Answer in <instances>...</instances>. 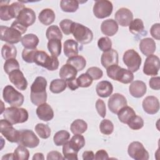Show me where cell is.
Segmentation results:
<instances>
[{
	"instance_id": "cell-28",
	"label": "cell",
	"mask_w": 160,
	"mask_h": 160,
	"mask_svg": "<svg viewBox=\"0 0 160 160\" xmlns=\"http://www.w3.org/2000/svg\"><path fill=\"white\" fill-rule=\"evenodd\" d=\"M77 73L78 71L72 66L66 63L61 68L59 75L61 79L67 81L76 78Z\"/></svg>"
},
{
	"instance_id": "cell-4",
	"label": "cell",
	"mask_w": 160,
	"mask_h": 160,
	"mask_svg": "<svg viewBox=\"0 0 160 160\" xmlns=\"http://www.w3.org/2000/svg\"><path fill=\"white\" fill-rule=\"evenodd\" d=\"M34 62L37 65L46 68L49 71H54L59 68V61L57 57L49 56L46 52L38 50L36 52Z\"/></svg>"
},
{
	"instance_id": "cell-50",
	"label": "cell",
	"mask_w": 160,
	"mask_h": 160,
	"mask_svg": "<svg viewBox=\"0 0 160 160\" xmlns=\"http://www.w3.org/2000/svg\"><path fill=\"white\" fill-rule=\"evenodd\" d=\"M69 141L79 150L82 148L85 145L84 138L80 134H74Z\"/></svg>"
},
{
	"instance_id": "cell-10",
	"label": "cell",
	"mask_w": 160,
	"mask_h": 160,
	"mask_svg": "<svg viewBox=\"0 0 160 160\" xmlns=\"http://www.w3.org/2000/svg\"><path fill=\"white\" fill-rule=\"evenodd\" d=\"M17 143L27 148H34L39 145V139L32 131L22 129L19 131V139Z\"/></svg>"
},
{
	"instance_id": "cell-53",
	"label": "cell",
	"mask_w": 160,
	"mask_h": 160,
	"mask_svg": "<svg viewBox=\"0 0 160 160\" xmlns=\"http://www.w3.org/2000/svg\"><path fill=\"white\" fill-rule=\"evenodd\" d=\"M151 36L156 40L160 39V24L156 23L153 24L150 29Z\"/></svg>"
},
{
	"instance_id": "cell-49",
	"label": "cell",
	"mask_w": 160,
	"mask_h": 160,
	"mask_svg": "<svg viewBox=\"0 0 160 160\" xmlns=\"http://www.w3.org/2000/svg\"><path fill=\"white\" fill-rule=\"evenodd\" d=\"M37 51V49H31L24 48L22 52V58L23 60L28 63H33L34 56Z\"/></svg>"
},
{
	"instance_id": "cell-51",
	"label": "cell",
	"mask_w": 160,
	"mask_h": 160,
	"mask_svg": "<svg viewBox=\"0 0 160 160\" xmlns=\"http://www.w3.org/2000/svg\"><path fill=\"white\" fill-rule=\"evenodd\" d=\"M93 80L99 79L102 77L103 72L98 67H91L88 69L86 72Z\"/></svg>"
},
{
	"instance_id": "cell-36",
	"label": "cell",
	"mask_w": 160,
	"mask_h": 160,
	"mask_svg": "<svg viewBox=\"0 0 160 160\" xmlns=\"http://www.w3.org/2000/svg\"><path fill=\"white\" fill-rule=\"evenodd\" d=\"M60 7L64 12H74L79 8V2L76 0H62Z\"/></svg>"
},
{
	"instance_id": "cell-18",
	"label": "cell",
	"mask_w": 160,
	"mask_h": 160,
	"mask_svg": "<svg viewBox=\"0 0 160 160\" xmlns=\"http://www.w3.org/2000/svg\"><path fill=\"white\" fill-rule=\"evenodd\" d=\"M114 18L116 22L120 26L126 27L128 26L133 20V14L129 9L122 8L116 11Z\"/></svg>"
},
{
	"instance_id": "cell-43",
	"label": "cell",
	"mask_w": 160,
	"mask_h": 160,
	"mask_svg": "<svg viewBox=\"0 0 160 160\" xmlns=\"http://www.w3.org/2000/svg\"><path fill=\"white\" fill-rule=\"evenodd\" d=\"M127 124L131 129L138 130L143 127L144 121L140 116L134 115L129 119Z\"/></svg>"
},
{
	"instance_id": "cell-8",
	"label": "cell",
	"mask_w": 160,
	"mask_h": 160,
	"mask_svg": "<svg viewBox=\"0 0 160 160\" xmlns=\"http://www.w3.org/2000/svg\"><path fill=\"white\" fill-rule=\"evenodd\" d=\"M122 60L128 70L132 72H136L142 62L140 55L134 49H128L123 54Z\"/></svg>"
},
{
	"instance_id": "cell-56",
	"label": "cell",
	"mask_w": 160,
	"mask_h": 160,
	"mask_svg": "<svg viewBox=\"0 0 160 160\" xmlns=\"http://www.w3.org/2000/svg\"><path fill=\"white\" fill-rule=\"evenodd\" d=\"M94 159L96 160H101V159H109V156L108 152L104 150V149H101L99 150L96 152Z\"/></svg>"
},
{
	"instance_id": "cell-41",
	"label": "cell",
	"mask_w": 160,
	"mask_h": 160,
	"mask_svg": "<svg viewBox=\"0 0 160 160\" xmlns=\"http://www.w3.org/2000/svg\"><path fill=\"white\" fill-rule=\"evenodd\" d=\"M46 36L48 40L52 39H59L61 40L62 38V32L59 27L56 25L50 26L46 30Z\"/></svg>"
},
{
	"instance_id": "cell-15",
	"label": "cell",
	"mask_w": 160,
	"mask_h": 160,
	"mask_svg": "<svg viewBox=\"0 0 160 160\" xmlns=\"http://www.w3.org/2000/svg\"><path fill=\"white\" fill-rule=\"evenodd\" d=\"M128 104L126 98L121 94L114 93L108 99V105L109 109L114 114H117L119 111Z\"/></svg>"
},
{
	"instance_id": "cell-23",
	"label": "cell",
	"mask_w": 160,
	"mask_h": 160,
	"mask_svg": "<svg viewBox=\"0 0 160 160\" xmlns=\"http://www.w3.org/2000/svg\"><path fill=\"white\" fill-rule=\"evenodd\" d=\"M101 30L104 35L112 36L118 31V24L115 20L112 19H108L102 22Z\"/></svg>"
},
{
	"instance_id": "cell-13",
	"label": "cell",
	"mask_w": 160,
	"mask_h": 160,
	"mask_svg": "<svg viewBox=\"0 0 160 160\" xmlns=\"http://www.w3.org/2000/svg\"><path fill=\"white\" fill-rule=\"evenodd\" d=\"M0 132L8 141L11 142H18L19 131L16 130L12 126V124L6 119H1Z\"/></svg>"
},
{
	"instance_id": "cell-39",
	"label": "cell",
	"mask_w": 160,
	"mask_h": 160,
	"mask_svg": "<svg viewBox=\"0 0 160 160\" xmlns=\"http://www.w3.org/2000/svg\"><path fill=\"white\" fill-rule=\"evenodd\" d=\"M129 30L132 34L135 35L144 32V26L142 21L139 18L132 20L129 25Z\"/></svg>"
},
{
	"instance_id": "cell-55",
	"label": "cell",
	"mask_w": 160,
	"mask_h": 160,
	"mask_svg": "<svg viewBox=\"0 0 160 160\" xmlns=\"http://www.w3.org/2000/svg\"><path fill=\"white\" fill-rule=\"evenodd\" d=\"M46 159L48 160H54V159H64V157L61 155V154L56 151L49 152L48 155Z\"/></svg>"
},
{
	"instance_id": "cell-48",
	"label": "cell",
	"mask_w": 160,
	"mask_h": 160,
	"mask_svg": "<svg viewBox=\"0 0 160 160\" xmlns=\"http://www.w3.org/2000/svg\"><path fill=\"white\" fill-rule=\"evenodd\" d=\"M73 23L74 22L72 20L68 19H63L59 22L60 28L64 34H65L66 35H69L72 33V28Z\"/></svg>"
},
{
	"instance_id": "cell-3",
	"label": "cell",
	"mask_w": 160,
	"mask_h": 160,
	"mask_svg": "<svg viewBox=\"0 0 160 160\" xmlns=\"http://www.w3.org/2000/svg\"><path fill=\"white\" fill-rule=\"evenodd\" d=\"M2 116L5 119L12 124L23 123L28 119L29 114L24 108L18 107H9L4 109Z\"/></svg>"
},
{
	"instance_id": "cell-57",
	"label": "cell",
	"mask_w": 160,
	"mask_h": 160,
	"mask_svg": "<svg viewBox=\"0 0 160 160\" xmlns=\"http://www.w3.org/2000/svg\"><path fill=\"white\" fill-rule=\"evenodd\" d=\"M66 81L67 86L72 91H75L79 88V86L78 85V83H77V79L76 78L67 80Z\"/></svg>"
},
{
	"instance_id": "cell-40",
	"label": "cell",
	"mask_w": 160,
	"mask_h": 160,
	"mask_svg": "<svg viewBox=\"0 0 160 160\" xmlns=\"http://www.w3.org/2000/svg\"><path fill=\"white\" fill-rule=\"evenodd\" d=\"M35 131L42 139H48L51 135V129L48 125L43 123H38L35 126Z\"/></svg>"
},
{
	"instance_id": "cell-34",
	"label": "cell",
	"mask_w": 160,
	"mask_h": 160,
	"mask_svg": "<svg viewBox=\"0 0 160 160\" xmlns=\"http://www.w3.org/2000/svg\"><path fill=\"white\" fill-rule=\"evenodd\" d=\"M88 129V124L82 119H76L74 121L70 126V129L74 134H82Z\"/></svg>"
},
{
	"instance_id": "cell-7",
	"label": "cell",
	"mask_w": 160,
	"mask_h": 160,
	"mask_svg": "<svg viewBox=\"0 0 160 160\" xmlns=\"http://www.w3.org/2000/svg\"><path fill=\"white\" fill-rule=\"evenodd\" d=\"M2 98L5 102L14 107L22 106L24 99L23 95L11 85H8L4 88Z\"/></svg>"
},
{
	"instance_id": "cell-25",
	"label": "cell",
	"mask_w": 160,
	"mask_h": 160,
	"mask_svg": "<svg viewBox=\"0 0 160 160\" xmlns=\"http://www.w3.org/2000/svg\"><path fill=\"white\" fill-rule=\"evenodd\" d=\"M96 91L99 96L107 98L111 95L113 91V86L109 81H102L97 84Z\"/></svg>"
},
{
	"instance_id": "cell-31",
	"label": "cell",
	"mask_w": 160,
	"mask_h": 160,
	"mask_svg": "<svg viewBox=\"0 0 160 160\" xmlns=\"http://www.w3.org/2000/svg\"><path fill=\"white\" fill-rule=\"evenodd\" d=\"M119 120L124 124H127L129 119L134 115L136 112L134 109L129 106H124L117 113Z\"/></svg>"
},
{
	"instance_id": "cell-17",
	"label": "cell",
	"mask_w": 160,
	"mask_h": 160,
	"mask_svg": "<svg viewBox=\"0 0 160 160\" xmlns=\"http://www.w3.org/2000/svg\"><path fill=\"white\" fill-rule=\"evenodd\" d=\"M9 79L19 90L24 91L28 87V81L19 69L11 72L9 74Z\"/></svg>"
},
{
	"instance_id": "cell-32",
	"label": "cell",
	"mask_w": 160,
	"mask_h": 160,
	"mask_svg": "<svg viewBox=\"0 0 160 160\" xmlns=\"http://www.w3.org/2000/svg\"><path fill=\"white\" fill-rule=\"evenodd\" d=\"M66 63L72 66L78 71H80L86 67V60L83 56L77 55L69 58L67 60Z\"/></svg>"
},
{
	"instance_id": "cell-11",
	"label": "cell",
	"mask_w": 160,
	"mask_h": 160,
	"mask_svg": "<svg viewBox=\"0 0 160 160\" xmlns=\"http://www.w3.org/2000/svg\"><path fill=\"white\" fill-rule=\"evenodd\" d=\"M113 9L112 4L108 0L96 1L93 6V13L99 19H104L109 16Z\"/></svg>"
},
{
	"instance_id": "cell-5",
	"label": "cell",
	"mask_w": 160,
	"mask_h": 160,
	"mask_svg": "<svg viewBox=\"0 0 160 160\" xmlns=\"http://www.w3.org/2000/svg\"><path fill=\"white\" fill-rule=\"evenodd\" d=\"M0 3V18L2 21H9L18 17L19 12L24 9L25 6L21 2H14L11 5L6 4L5 1Z\"/></svg>"
},
{
	"instance_id": "cell-45",
	"label": "cell",
	"mask_w": 160,
	"mask_h": 160,
	"mask_svg": "<svg viewBox=\"0 0 160 160\" xmlns=\"http://www.w3.org/2000/svg\"><path fill=\"white\" fill-rule=\"evenodd\" d=\"M19 69V64L16 58L7 59L4 64V70L5 72L9 74L14 70Z\"/></svg>"
},
{
	"instance_id": "cell-27",
	"label": "cell",
	"mask_w": 160,
	"mask_h": 160,
	"mask_svg": "<svg viewBox=\"0 0 160 160\" xmlns=\"http://www.w3.org/2000/svg\"><path fill=\"white\" fill-rule=\"evenodd\" d=\"M63 49L65 56L69 58L78 54V44L72 39H68L64 42Z\"/></svg>"
},
{
	"instance_id": "cell-44",
	"label": "cell",
	"mask_w": 160,
	"mask_h": 160,
	"mask_svg": "<svg viewBox=\"0 0 160 160\" xmlns=\"http://www.w3.org/2000/svg\"><path fill=\"white\" fill-rule=\"evenodd\" d=\"M99 129L101 133L105 135L111 134L114 130V125L109 119H103L100 122Z\"/></svg>"
},
{
	"instance_id": "cell-61",
	"label": "cell",
	"mask_w": 160,
	"mask_h": 160,
	"mask_svg": "<svg viewBox=\"0 0 160 160\" xmlns=\"http://www.w3.org/2000/svg\"><path fill=\"white\" fill-rule=\"evenodd\" d=\"M2 160H4V159H14V153H8L6 154V155L3 156L1 158Z\"/></svg>"
},
{
	"instance_id": "cell-54",
	"label": "cell",
	"mask_w": 160,
	"mask_h": 160,
	"mask_svg": "<svg viewBox=\"0 0 160 160\" xmlns=\"http://www.w3.org/2000/svg\"><path fill=\"white\" fill-rule=\"evenodd\" d=\"M149 87L154 90H159L160 89V78L153 77L149 79Z\"/></svg>"
},
{
	"instance_id": "cell-29",
	"label": "cell",
	"mask_w": 160,
	"mask_h": 160,
	"mask_svg": "<svg viewBox=\"0 0 160 160\" xmlns=\"http://www.w3.org/2000/svg\"><path fill=\"white\" fill-rule=\"evenodd\" d=\"M55 18L54 12L51 9L49 8L42 9L38 16L39 21L45 26L51 24L54 21Z\"/></svg>"
},
{
	"instance_id": "cell-6",
	"label": "cell",
	"mask_w": 160,
	"mask_h": 160,
	"mask_svg": "<svg viewBox=\"0 0 160 160\" xmlns=\"http://www.w3.org/2000/svg\"><path fill=\"white\" fill-rule=\"evenodd\" d=\"M72 34L78 42L83 44L91 42L93 38V33L89 28L74 22L72 28Z\"/></svg>"
},
{
	"instance_id": "cell-30",
	"label": "cell",
	"mask_w": 160,
	"mask_h": 160,
	"mask_svg": "<svg viewBox=\"0 0 160 160\" xmlns=\"http://www.w3.org/2000/svg\"><path fill=\"white\" fill-rule=\"evenodd\" d=\"M21 44L26 49H36L39 40L38 36L34 34H28L24 35L21 39Z\"/></svg>"
},
{
	"instance_id": "cell-47",
	"label": "cell",
	"mask_w": 160,
	"mask_h": 160,
	"mask_svg": "<svg viewBox=\"0 0 160 160\" xmlns=\"http://www.w3.org/2000/svg\"><path fill=\"white\" fill-rule=\"evenodd\" d=\"M98 46L100 50L103 52L108 51L111 49L112 42L108 37H102L99 39L98 41Z\"/></svg>"
},
{
	"instance_id": "cell-12",
	"label": "cell",
	"mask_w": 160,
	"mask_h": 160,
	"mask_svg": "<svg viewBox=\"0 0 160 160\" xmlns=\"http://www.w3.org/2000/svg\"><path fill=\"white\" fill-rule=\"evenodd\" d=\"M128 152L130 157L135 160H148L149 153L143 144L139 141H133L128 146Z\"/></svg>"
},
{
	"instance_id": "cell-24",
	"label": "cell",
	"mask_w": 160,
	"mask_h": 160,
	"mask_svg": "<svg viewBox=\"0 0 160 160\" xmlns=\"http://www.w3.org/2000/svg\"><path fill=\"white\" fill-rule=\"evenodd\" d=\"M156 48V42L152 38H144L139 42V49L141 52L146 56L152 54L155 52Z\"/></svg>"
},
{
	"instance_id": "cell-52",
	"label": "cell",
	"mask_w": 160,
	"mask_h": 160,
	"mask_svg": "<svg viewBox=\"0 0 160 160\" xmlns=\"http://www.w3.org/2000/svg\"><path fill=\"white\" fill-rule=\"evenodd\" d=\"M96 109L101 117L104 118L106 114V108L105 102L101 99H98L96 102Z\"/></svg>"
},
{
	"instance_id": "cell-20",
	"label": "cell",
	"mask_w": 160,
	"mask_h": 160,
	"mask_svg": "<svg viewBox=\"0 0 160 160\" xmlns=\"http://www.w3.org/2000/svg\"><path fill=\"white\" fill-rule=\"evenodd\" d=\"M101 62L105 68L112 65H118L119 62V56L118 52L113 49L103 52L101 58Z\"/></svg>"
},
{
	"instance_id": "cell-21",
	"label": "cell",
	"mask_w": 160,
	"mask_h": 160,
	"mask_svg": "<svg viewBox=\"0 0 160 160\" xmlns=\"http://www.w3.org/2000/svg\"><path fill=\"white\" fill-rule=\"evenodd\" d=\"M147 91L146 84L142 81H134L132 82L129 87L130 94L136 98L142 97Z\"/></svg>"
},
{
	"instance_id": "cell-33",
	"label": "cell",
	"mask_w": 160,
	"mask_h": 160,
	"mask_svg": "<svg viewBox=\"0 0 160 160\" xmlns=\"http://www.w3.org/2000/svg\"><path fill=\"white\" fill-rule=\"evenodd\" d=\"M48 49L52 56L58 57L61 52V41L59 39H52L49 40L48 42Z\"/></svg>"
},
{
	"instance_id": "cell-19",
	"label": "cell",
	"mask_w": 160,
	"mask_h": 160,
	"mask_svg": "<svg viewBox=\"0 0 160 160\" xmlns=\"http://www.w3.org/2000/svg\"><path fill=\"white\" fill-rule=\"evenodd\" d=\"M144 111L149 114H155L159 110V102L158 99L153 96L146 97L142 101Z\"/></svg>"
},
{
	"instance_id": "cell-42",
	"label": "cell",
	"mask_w": 160,
	"mask_h": 160,
	"mask_svg": "<svg viewBox=\"0 0 160 160\" xmlns=\"http://www.w3.org/2000/svg\"><path fill=\"white\" fill-rule=\"evenodd\" d=\"M14 156L16 160H28L29 158V152L25 146L19 144L14 150Z\"/></svg>"
},
{
	"instance_id": "cell-46",
	"label": "cell",
	"mask_w": 160,
	"mask_h": 160,
	"mask_svg": "<svg viewBox=\"0 0 160 160\" xmlns=\"http://www.w3.org/2000/svg\"><path fill=\"white\" fill-rule=\"evenodd\" d=\"M93 79L86 73L81 74L77 78V83L79 87L88 88L90 86L92 83Z\"/></svg>"
},
{
	"instance_id": "cell-26",
	"label": "cell",
	"mask_w": 160,
	"mask_h": 160,
	"mask_svg": "<svg viewBox=\"0 0 160 160\" xmlns=\"http://www.w3.org/2000/svg\"><path fill=\"white\" fill-rule=\"evenodd\" d=\"M79 151L69 141L63 144L62 153L64 159L78 160V152Z\"/></svg>"
},
{
	"instance_id": "cell-35",
	"label": "cell",
	"mask_w": 160,
	"mask_h": 160,
	"mask_svg": "<svg viewBox=\"0 0 160 160\" xmlns=\"http://www.w3.org/2000/svg\"><path fill=\"white\" fill-rule=\"evenodd\" d=\"M67 87L66 81L62 79H53L49 86L50 91L54 94H59L65 90Z\"/></svg>"
},
{
	"instance_id": "cell-37",
	"label": "cell",
	"mask_w": 160,
	"mask_h": 160,
	"mask_svg": "<svg viewBox=\"0 0 160 160\" xmlns=\"http://www.w3.org/2000/svg\"><path fill=\"white\" fill-rule=\"evenodd\" d=\"M1 55L6 60L11 58H16L17 56L16 48L11 44H5L2 47Z\"/></svg>"
},
{
	"instance_id": "cell-2",
	"label": "cell",
	"mask_w": 160,
	"mask_h": 160,
	"mask_svg": "<svg viewBox=\"0 0 160 160\" xmlns=\"http://www.w3.org/2000/svg\"><path fill=\"white\" fill-rule=\"evenodd\" d=\"M106 72L109 78L123 84H129L132 82L134 79V75L131 71L122 68L118 65H112L108 67Z\"/></svg>"
},
{
	"instance_id": "cell-59",
	"label": "cell",
	"mask_w": 160,
	"mask_h": 160,
	"mask_svg": "<svg viewBox=\"0 0 160 160\" xmlns=\"http://www.w3.org/2000/svg\"><path fill=\"white\" fill-rule=\"evenodd\" d=\"M94 154L92 151H84L82 154V159L84 160H92L94 159Z\"/></svg>"
},
{
	"instance_id": "cell-58",
	"label": "cell",
	"mask_w": 160,
	"mask_h": 160,
	"mask_svg": "<svg viewBox=\"0 0 160 160\" xmlns=\"http://www.w3.org/2000/svg\"><path fill=\"white\" fill-rule=\"evenodd\" d=\"M12 28H14L15 29H16L17 30H18L22 34L25 33L27 31V28L24 27L23 26H22L21 24H20L16 20H15L11 24V26Z\"/></svg>"
},
{
	"instance_id": "cell-38",
	"label": "cell",
	"mask_w": 160,
	"mask_h": 160,
	"mask_svg": "<svg viewBox=\"0 0 160 160\" xmlns=\"http://www.w3.org/2000/svg\"><path fill=\"white\" fill-rule=\"evenodd\" d=\"M70 138V134L65 130H61L55 133L53 137V141L55 145L58 146H63Z\"/></svg>"
},
{
	"instance_id": "cell-22",
	"label": "cell",
	"mask_w": 160,
	"mask_h": 160,
	"mask_svg": "<svg viewBox=\"0 0 160 160\" xmlns=\"http://www.w3.org/2000/svg\"><path fill=\"white\" fill-rule=\"evenodd\" d=\"M36 114L39 119L44 121H49L54 118L53 110L46 102L38 106L36 109Z\"/></svg>"
},
{
	"instance_id": "cell-60",
	"label": "cell",
	"mask_w": 160,
	"mask_h": 160,
	"mask_svg": "<svg viewBox=\"0 0 160 160\" xmlns=\"http://www.w3.org/2000/svg\"><path fill=\"white\" fill-rule=\"evenodd\" d=\"M32 159L33 160H35V159H38V160H40V159H44V155L42 153H41V152H37V153H35L32 157Z\"/></svg>"
},
{
	"instance_id": "cell-14",
	"label": "cell",
	"mask_w": 160,
	"mask_h": 160,
	"mask_svg": "<svg viewBox=\"0 0 160 160\" xmlns=\"http://www.w3.org/2000/svg\"><path fill=\"white\" fill-rule=\"evenodd\" d=\"M160 67L159 58L154 54H151L145 60L143 72L147 76L158 75Z\"/></svg>"
},
{
	"instance_id": "cell-9",
	"label": "cell",
	"mask_w": 160,
	"mask_h": 160,
	"mask_svg": "<svg viewBox=\"0 0 160 160\" xmlns=\"http://www.w3.org/2000/svg\"><path fill=\"white\" fill-rule=\"evenodd\" d=\"M21 33L12 27L4 26H0V37L2 41L7 42L8 44H16L21 41Z\"/></svg>"
},
{
	"instance_id": "cell-1",
	"label": "cell",
	"mask_w": 160,
	"mask_h": 160,
	"mask_svg": "<svg viewBox=\"0 0 160 160\" xmlns=\"http://www.w3.org/2000/svg\"><path fill=\"white\" fill-rule=\"evenodd\" d=\"M47 81L42 76H38L31 86V101L36 106L46 102L47 100Z\"/></svg>"
},
{
	"instance_id": "cell-16",
	"label": "cell",
	"mask_w": 160,
	"mask_h": 160,
	"mask_svg": "<svg viewBox=\"0 0 160 160\" xmlns=\"http://www.w3.org/2000/svg\"><path fill=\"white\" fill-rule=\"evenodd\" d=\"M16 20L27 28L34 23L36 21L35 12L31 8H24L19 12Z\"/></svg>"
}]
</instances>
